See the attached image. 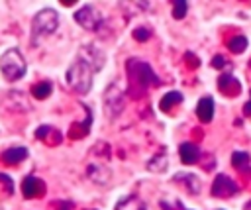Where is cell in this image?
Wrapping results in <instances>:
<instances>
[{"label": "cell", "mask_w": 251, "mask_h": 210, "mask_svg": "<svg viewBox=\"0 0 251 210\" xmlns=\"http://www.w3.org/2000/svg\"><path fill=\"white\" fill-rule=\"evenodd\" d=\"M147 169L153 171V173H165L169 169V157H167V153H157L155 157H151L149 163H147Z\"/></svg>", "instance_id": "obj_16"}, {"label": "cell", "mask_w": 251, "mask_h": 210, "mask_svg": "<svg viewBox=\"0 0 251 210\" xmlns=\"http://www.w3.org/2000/svg\"><path fill=\"white\" fill-rule=\"evenodd\" d=\"M247 37L245 35H235V37H231L229 41H227V49L231 51V53H243L245 49H247Z\"/></svg>", "instance_id": "obj_19"}, {"label": "cell", "mask_w": 251, "mask_h": 210, "mask_svg": "<svg viewBox=\"0 0 251 210\" xmlns=\"http://www.w3.org/2000/svg\"><path fill=\"white\" fill-rule=\"evenodd\" d=\"M0 184H2V188H0V192L2 194H12L14 192V183H12V179L8 177V175H4V173H0Z\"/></svg>", "instance_id": "obj_23"}, {"label": "cell", "mask_w": 251, "mask_h": 210, "mask_svg": "<svg viewBox=\"0 0 251 210\" xmlns=\"http://www.w3.org/2000/svg\"><path fill=\"white\" fill-rule=\"evenodd\" d=\"M180 102H182V94H180L178 90H171V92H167V94L161 98L159 108H161L163 112H169L173 106H176V104H180Z\"/></svg>", "instance_id": "obj_17"}, {"label": "cell", "mask_w": 251, "mask_h": 210, "mask_svg": "<svg viewBox=\"0 0 251 210\" xmlns=\"http://www.w3.org/2000/svg\"><path fill=\"white\" fill-rule=\"evenodd\" d=\"M86 173H88L90 181L96 183V184H108L112 181V171L102 163H90Z\"/></svg>", "instance_id": "obj_9"}, {"label": "cell", "mask_w": 251, "mask_h": 210, "mask_svg": "<svg viewBox=\"0 0 251 210\" xmlns=\"http://www.w3.org/2000/svg\"><path fill=\"white\" fill-rule=\"evenodd\" d=\"M239 192V184L227 177V175H218L212 183V196H218V198H229L233 194Z\"/></svg>", "instance_id": "obj_7"}, {"label": "cell", "mask_w": 251, "mask_h": 210, "mask_svg": "<svg viewBox=\"0 0 251 210\" xmlns=\"http://www.w3.org/2000/svg\"><path fill=\"white\" fill-rule=\"evenodd\" d=\"M78 57L80 59H84L96 73L104 67V63H106V57H104V53L98 49V47H94V45H82L80 47V51H78Z\"/></svg>", "instance_id": "obj_8"}, {"label": "cell", "mask_w": 251, "mask_h": 210, "mask_svg": "<svg viewBox=\"0 0 251 210\" xmlns=\"http://www.w3.org/2000/svg\"><path fill=\"white\" fill-rule=\"evenodd\" d=\"M227 86H233L235 90H239V82L231 77V73L222 75V77H220V80H218V88H220V90H224V92H226V90H227Z\"/></svg>", "instance_id": "obj_22"}, {"label": "cell", "mask_w": 251, "mask_h": 210, "mask_svg": "<svg viewBox=\"0 0 251 210\" xmlns=\"http://www.w3.org/2000/svg\"><path fill=\"white\" fill-rule=\"evenodd\" d=\"M196 116L200 122L204 124H210L212 118H214V98L212 96H202L198 100V106H196Z\"/></svg>", "instance_id": "obj_12"}, {"label": "cell", "mask_w": 251, "mask_h": 210, "mask_svg": "<svg viewBox=\"0 0 251 210\" xmlns=\"http://www.w3.org/2000/svg\"><path fill=\"white\" fill-rule=\"evenodd\" d=\"M127 69H129L131 80H133L135 84H139V86H147V84L159 86V84H161L159 77H157V75L153 73V69H151L147 63H143V61L131 59V61H127Z\"/></svg>", "instance_id": "obj_4"}, {"label": "cell", "mask_w": 251, "mask_h": 210, "mask_svg": "<svg viewBox=\"0 0 251 210\" xmlns=\"http://www.w3.org/2000/svg\"><path fill=\"white\" fill-rule=\"evenodd\" d=\"M173 181H175V183L184 184V188H186L190 194H194V196H196V194H200L202 181L198 179V175H194V173H176Z\"/></svg>", "instance_id": "obj_10"}, {"label": "cell", "mask_w": 251, "mask_h": 210, "mask_svg": "<svg viewBox=\"0 0 251 210\" xmlns=\"http://www.w3.org/2000/svg\"><path fill=\"white\" fill-rule=\"evenodd\" d=\"M182 210H186V208H182Z\"/></svg>", "instance_id": "obj_29"}, {"label": "cell", "mask_w": 251, "mask_h": 210, "mask_svg": "<svg viewBox=\"0 0 251 210\" xmlns=\"http://www.w3.org/2000/svg\"><path fill=\"white\" fill-rule=\"evenodd\" d=\"M43 183H41V179H37V177H33V175H27L24 181H22V194L25 196V198H35V196H39L41 192H43Z\"/></svg>", "instance_id": "obj_11"}, {"label": "cell", "mask_w": 251, "mask_h": 210, "mask_svg": "<svg viewBox=\"0 0 251 210\" xmlns=\"http://www.w3.org/2000/svg\"><path fill=\"white\" fill-rule=\"evenodd\" d=\"M59 27V14L55 8H43L39 10L31 20V41L37 43V39L55 33Z\"/></svg>", "instance_id": "obj_3"}, {"label": "cell", "mask_w": 251, "mask_h": 210, "mask_svg": "<svg viewBox=\"0 0 251 210\" xmlns=\"http://www.w3.org/2000/svg\"><path fill=\"white\" fill-rule=\"evenodd\" d=\"M188 12V2L186 0H175L173 2V18L175 20H182Z\"/></svg>", "instance_id": "obj_21"}, {"label": "cell", "mask_w": 251, "mask_h": 210, "mask_svg": "<svg viewBox=\"0 0 251 210\" xmlns=\"http://www.w3.org/2000/svg\"><path fill=\"white\" fill-rule=\"evenodd\" d=\"M61 206V210H69V208H73V202H65V204H59Z\"/></svg>", "instance_id": "obj_27"}, {"label": "cell", "mask_w": 251, "mask_h": 210, "mask_svg": "<svg viewBox=\"0 0 251 210\" xmlns=\"http://www.w3.org/2000/svg\"><path fill=\"white\" fill-rule=\"evenodd\" d=\"M25 157H27V147H24V145L8 147V149L2 153V161L8 163V165H18V163L24 161Z\"/></svg>", "instance_id": "obj_15"}, {"label": "cell", "mask_w": 251, "mask_h": 210, "mask_svg": "<svg viewBox=\"0 0 251 210\" xmlns=\"http://www.w3.org/2000/svg\"><path fill=\"white\" fill-rule=\"evenodd\" d=\"M25 59L18 47H10L0 55V73L8 82H18L25 75Z\"/></svg>", "instance_id": "obj_2"}, {"label": "cell", "mask_w": 251, "mask_h": 210, "mask_svg": "<svg viewBox=\"0 0 251 210\" xmlns=\"http://www.w3.org/2000/svg\"><path fill=\"white\" fill-rule=\"evenodd\" d=\"M124 106H126V96H124L122 88L116 82L110 84L104 92V110H106L108 118H116L124 110Z\"/></svg>", "instance_id": "obj_6"}, {"label": "cell", "mask_w": 251, "mask_h": 210, "mask_svg": "<svg viewBox=\"0 0 251 210\" xmlns=\"http://www.w3.org/2000/svg\"><path fill=\"white\" fill-rule=\"evenodd\" d=\"M224 65H226V59H224L222 55H216V57L212 59V67H214V69H220V67H224Z\"/></svg>", "instance_id": "obj_25"}, {"label": "cell", "mask_w": 251, "mask_h": 210, "mask_svg": "<svg viewBox=\"0 0 251 210\" xmlns=\"http://www.w3.org/2000/svg\"><path fill=\"white\" fill-rule=\"evenodd\" d=\"M178 155H180V161L184 165H194L198 159H200V149L192 143V141H184L180 143L178 147Z\"/></svg>", "instance_id": "obj_13"}, {"label": "cell", "mask_w": 251, "mask_h": 210, "mask_svg": "<svg viewBox=\"0 0 251 210\" xmlns=\"http://www.w3.org/2000/svg\"><path fill=\"white\" fill-rule=\"evenodd\" d=\"M149 35H151V31H149L147 27H135V29H133V37H135L137 41H147Z\"/></svg>", "instance_id": "obj_24"}, {"label": "cell", "mask_w": 251, "mask_h": 210, "mask_svg": "<svg viewBox=\"0 0 251 210\" xmlns=\"http://www.w3.org/2000/svg\"><path fill=\"white\" fill-rule=\"evenodd\" d=\"M94 73H96V71H94L84 59L76 57V59L69 65L65 79H67V84H69L75 92L86 94V92L92 88V77H94Z\"/></svg>", "instance_id": "obj_1"}, {"label": "cell", "mask_w": 251, "mask_h": 210, "mask_svg": "<svg viewBox=\"0 0 251 210\" xmlns=\"http://www.w3.org/2000/svg\"><path fill=\"white\" fill-rule=\"evenodd\" d=\"M88 210H94V208H88Z\"/></svg>", "instance_id": "obj_28"}, {"label": "cell", "mask_w": 251, "mask_h": 210, "mask_svg": "<svg viewBox=\"0 0 251 210\" xmlns=\"http://www.w3.org/2000/svg\"><path fill=\"white\" fill-rule=\"evenodd\" d=\"M51 92H53V84H51L49 80H41V82H35V84L31 86V94H33L37 100L47 98Z\"/></svg>", "instance_id": "obj_18"}, {"label": "cell", "mask_w": 251, "mask_h": 210, "mask_svg": "<svg viewBox=\"0 0 251 210\" xmlns=\"http://www.w3.org/2000/svg\"><path fill=\"white\" fill-rule=\"evenodd\" d=\"M114 210H147V204L135 194H126L116 202Z\"/></svg>", "instance_id": "obj_14"}, {"label": "cell", "mask_w": 251, "mask_h": 210, "mask_svg": "<svg viewBox=\"0 0 251 210\" xmlns=\"http://www.w3.org/2000/svg\"><path fill=\"white\" fill-rule=\"evenodd\" d=\"M75 22H76L80 27L88 29V31H96V29L102 27L104 18H102V14H100V10H98L96 6L86 4V6H82L80 10L75 12Z\"/></svg>", "instance_id": "obj_5"}, {"label": "cell", "mask_w": 251, "mask_h": 210, "mask_svg": "<svg viewBox=\"0 0 251 210\" xmlns=\"http://www.w3.org/2000/svg\"><path fill=\"white\" fill-rule=\"evenodd\" d=\"M231 165L239 171H245L249 165V153L247 151H233L231 153Z\"/></svg>", "instance_id": "obj_20"}, {"label": "cell", "mask_w": 251, "mask_h": 210, "mask_svg": "<svg viewBox=\"0 0 251 210\" xmlns=\"http://www.w3.org/2000/svg\"><path fill=\"white\" fill-rule=\"evenodd\" d=\"M243 116H251V98H249V102H245V106H243Z\"/></svg>", "instance_id": "obj_26"}]
</instances>
